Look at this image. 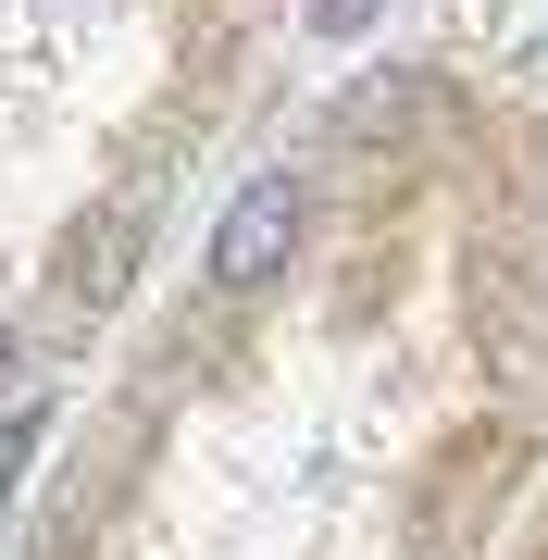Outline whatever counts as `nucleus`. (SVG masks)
<instances>
[{
  "label": "nucleus",
  "mask_w": 548,
  "mask_h": 560,
  "mask_svg": "<svg viewBox=\"0 0 548 560\" xmlns=\"http://www.w3.org/2000/svg\"><path fill=\"white\" fill-rule=\"evenodd\" d=\"M300 212H312V187H300V175H249L237 200H224L212 249H200V287H212V300H249V287H275V275H287V249H300Z\"/></svg>",
  "instance_id": "1"
},
{
  "label": "nucleus",
  "mask_w": 548,
  "mask_h": 560,
  "mask_svg": "<svg viewBox=\"0 0 548 560\" xmlns=\"http://www.w3.org/2000/svg\"><path fill=\"white\" fill-rule=\"evenodd\" d=\"M138 237H150L138 200L101 212V249H75V300H88V312H113V300H125V261H138Z\"/></svg>",
  "instance_id": "2"
},
{
  "label": "nucleus",
  "mask_w": 548,
  "mask_h": 560,
  "mask_svg": "<svg viewBox=\"0 0 548 560\" xmlns=\"http://www.w3.org/2000/svg\"><path fill=\"white\" fill-rule=\"evenodd\" d=\"M50 423H62L50 399H13V411H0V499H13V486H25V460L50 448Z\"/></svg>",
  "instance_id": "3"
},
{
  "label": "nucleus",
  "mask_w": 548,
  "mask_h": 560,
  "mask_svg": "<svg viewBox=\"0 0 548 560\" xmlns=\"http://www.w3.org/2000/svg\"><path fill=\"white\" fill-rule=\"evenodd\" d=\"M374 13H386V0H312V25H325V38H362Z\"/></svg>",
  "instance_id": "4"
}]
</instances>
